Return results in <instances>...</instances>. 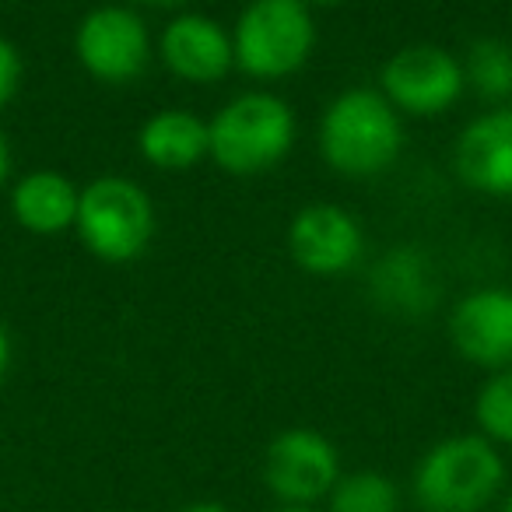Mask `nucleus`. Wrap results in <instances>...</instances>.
<instances>
[{
  "mask_svg": "<svg viewBox=\"0 0 512 512\" xmlns=\"http://www.w3.org/2000/svg\"><path fill=\"white\" fill-rule=\"evenodd\" d=\"M404 151L400 113L376 88H348L320 120V155L348 179H369L386 172Z\"/></svg>",
  "mask_w": 512,
  "mask_h": 512,
  "instance_id": "obj_1",
  "label": "nucleus"
},
{
  "mask_svg": "<svg viewBox=\"0 0 512 512\" xmlns=\"http://www.w3.org/2000/svg\"><path fill=\"white\" fill-rule=\"evenodd\" d=\"M502 488L505 460L481 432L439 439L411 474V495L421 512H484Z\"/></svg>",
  "mask_w": 512,
  "mask_h": 512,
  "instance_id": "obj_2",
  "label": "nucleus"
},
{
  "mask_svg": "<svg viewBox=\"0 0 512 512\" xmlns=\"http://www.w3.org/2000/svg\"><path fill=\"white\" fill-rule=\"evenodd\" d=\"M211 148L218 169L228 176H260L278 169L295 148L299 120L295 109L274 92H242L218 109L207 123Z\"/></svg>",
  "mask_w": 512,
  "mask_h": 512,
  "instance_id": "obj_3",
  "label": "nucleus"
},
{
  "mask_svg": "<svg viewBox=\"0 0 512 512\" xmlns=\"http://www.w3.org/2000/svg\"><path fill=\"white\" fill-rule=\"evenodd\" d=\"M316 22L302 0H249L232 29L235 67L256 81L302 71L313 57Z\"/></svg>",
  "mask_w": 512,
  "mask_h": 512,
  "instance_id": "obj_4",
  "label": "nucleus"
},
{
  "mask_svg": "<svg viewBox=\"0 0 512 512\" xmlns=\"http://www.w3.org/2000/svg\"><path fill=\"white\" fill-rule=\"evenodd\" d=\"M74 232L95 260L130 264L151 246L155 204L134 179L99 176L81 190Z\"/></svg>",
  "mask_w": 512,
  "mask_h": 512,
  "instance_id": "obj_5",
  "label": "nucleus"
},
{
  "mask_svg": "<svg viewBox=\"0 0 512 512\" xmlns=\"http://www.w3.org/2000/svg\"><path fill=\"white\" fill-rule=\"evenodd\" d=\"M379 92L397 113L442 116L467 92L463 64L435 43H411L397 50L379 71Z\"/></svg>",
  "mask_w": 512,
  "mask_h": 512,
  "instance_id": "obj_6",
  "label": "nucleus"
},
{
  "mask_svg": "<svg viewBox=\"0 0 512 512\" xmlns=\"http://www.w3.org/2000/svg\"><path fill=\"white\" fill-rule=\"evenodd\" d=\"M74 57L102 85H130L151 64L148 25L120 4L88 11L74 32Z\"/></svg>",
  "mask_w": 512,
  "mask_h": 512,
  "instance_id": "obj_7",
  "label": "nucleus"
},
{
  "mask_svg": "<svg viewBox=\"0 0 512 512\" xmlns=\"http://www.w3.org/2000/svg\"><path fill=\"white\" fill-rule=\"evenodd\" d=\"M341 474V453L316 428H285L264 453V484L281 505L327 502Z\"/></svg>",
  "mask_w": 512,
  "mask_h": 512,
  "instance_id": "obj_8",
  "label": "nucleus"
},
{
  "mask_svg": "<svg viewBox=\"0 0 512 512\" xmlns=\"http://www.w3.org/2000/svg\"><path fill=\"white\" fill-rule=\"evenodd\" d=\"M288 253L313 278H337L362 260V225L337 204H309L288 225Z\"/></svg>",
  "mask_w": 512,
  "mask_h": 512,
  "instance_id": "obj_9",
  "label": "nucleus"
},
{
  "mask_svg": "<svg viewBox=\"0 0 512 512\" xmlns=\"http://www.w3.org/2000/svg\"><path fill=\"white\" fill-rule=\"evenodd\" d=\"M453 169L467 190L491 200H512V106L474 116L460 130Z\"/></svg>",
  "mask_w": 512,
  "mask_h": 512,
  "instance_id": "obj_10",
  "label": "nucleus"
},
{
  "mask_svg": "<svg viewBox=\"0 0 512 512\" xmlns=\"http://www.w3.org/2000/svg\"><path fill=\"white\" fill-rule=\"evenodd\" d=\"M449 341L470 365L488 372L512 369V292L477 288L456 302Z\"/></svg>",
  "mask_w": 512,
  "mask_h": 512,
  "instance_id": "obj_11",
  "label": "nucleus"
},
{
  "mask_svg": "<svg viewBox=\"0 0 512 512\" xmlns=\"http://www.w3.org/2000/svg\"><path fill=\"white\" fill-rule=\"evenodd\" d=\"M158 57L165 71L186 85H218L235 67V50L228 29L211 15L186 11L176 15L158 36Z\"/></svg>",
  "mask_w": 512,
  "mask_h": 512,
  "instance_id": "obj_12",
  "label": "nucleus"
},
{
  "mask_svg": "<svg viewBox=\"0 0 512 512\" xmlns=\"http://www.w3.org/2000/svg\"><path fill=\"white\" fill-rule=\"evenodd\" d=\"M369 295L383 313L418 320L439 302V278L432 256L421 246H393L369 271Z\"/></svg>",
  "mask_w": 512,
  "mask_h": 512,
  "instance_id": "obj_13",
  "label": "nucleus"
},
{
  "mask_svg": "<svg viewBox=\"0 0 512 512\" xmlns=\"http://www.w3.org/2000/svg\"><path fill=\"white\" fill-rule=\"evenodd\" d=\"M81 190L53 169H36L22 176L11 190V214L32 235L71 232L78 221Z\"/></svg>",
  "mask_w": 512,
  "mask_h": 512,
  "instance_id": "obj_14",
  "label": "nucleus"
},
{
  "mask_svg": "<svg viewBox=\"0 0 512 512\" xmlns=\"http://www.w3.org/2000/svg\"><path fill=\"white\" fill-rule=\"evenodd\" d=\"M211 148L207 123L190 109H162L148 116L137 130V151L148 165L162 172H186Z\"/></svg>",
  "mask_w": 512,
  "mask_h": 512,
  "instance_id": "obj_15",
  "label": "nucleus"
},
{
  "mask_svg": "<svg viewBox=\"0 0 512 512\" xmlns=\"http://www.w3.org/2000/svg\"><path fill=\"white\" fill-rule=\"evenodd\" d=\"M404 495L383 470H351L341 474L327 495V512H400Z\"/></svg>",
  "mask_w": 512,
  "mask_h": 512,
  "instance_id": "obj_16",
  "label": "nucleus"
},
{
  "mask_svg": "<svg viewBox=\"0 0 512 512\" xmlns=\"http://www.w3.org/2000/svg\"><path fill=\"white\" fill-rule=\"evenodd\" d=\"M463 78L481 99L505 102L512 99V46L502 39H477L463 60Z\"/></svg>",
  "mask_w": 512,
  "mask_h": 512,
  "instance_id": "obj_17",
  "label": "nucleus"
},
{
  "mask_svg": "<svg viewBox=\"0 0 512 512\" xmlns=\"http://www.w3.org/2000/svg\"><path fill=\"white\" fill-rule=\"evenodd\" d=\"M477 432L495 446H512V369L491 372L474 397Z\"/></svg>",
  "mask_w": 512,
  "mask_h": 512,
  "instance_id": "obj_18",
  "label": "nucleus"
},
{
  "mask_svg": "<svg viewBox=\"0 0 512 512\" xmlns=\"http://www.w3.org/2000/svg\"><path fill=\"white\" fill-rule=\"evenodd\" d=\"M22 85V53L11 39L0 36V109L8 106Z\"/></svg>",
  "mask_w": 512,
  "mask_h": 512,
  "instance_id": "obj_19",
  "label": "nucleus"
},
{
  "mask_svg": "<svg viewBox=\"0 0 512 512\" xmlns=\"http://www.w3.org/2000/svg\"><path fill=\"white\" fill-rule=\"evenodd\" d=\"M8 176H11V144L8 137L0 134V186L8 183Z\"/></svg>",
  "mask_w": 512,
  "mask_h": 512,
  "instance_id": "obj_20",
  "label": "nucleus"
},
{
  "mask_svg": "<svg viewBox=\"0 0 512 512\" xmlns=\"http://www.w3.org/2000/svg\"><path fill=\"white\" fill-rule=\"evenodd\" d=\"M8 369H11V337L4 330V323H0V379H4Z\"/></svg>",
  "mask_w": 512,
  "mask_h": 512,
  "instance_id": "obj_21",
  "label": "nucleus"
},
{
  "mask_svg": "<svg viewBox=\"0 0 512 512\" xmlns=\"http://www.w3.org/2000/svg\"><path fill=\"white\" fill-rule=\"evenodd\" d=\"M179 512H232V509H225V505H218V502H193Z\"/></svg>",
  "mask_w": 512,
  "mask_h": 512,
  "instance_id": "obj_22",
  "label": "nucleus"
},
{
  "mask_svg": "<svg viewBox=\"0 0 512 512\" xmlns=\"http://www.w3.org/2000/svg\"><path fill=\"white\" fill-rule=\"evenodd\" d=\"M137 4H148V8H179L186 0H137Z\"/></svg>",
  "mask_w": 512,
  "mask_h": 512,
  "instance_id": "obj_23",
  "label": "nucleus"
},
{
  "mask_svg": "<svg viewBox=\"0 0 512 512\" xmlns=\"http://www.w3.org/2000/svg\"><path fill=\"white\" fill-rule=\"evenodd\" d=\"M309 11H316V8H337V4H344V0H302Z\"/></svg>",
  "mask_w": 512,
  "mask_h": 512,
  "instance_id": "obj_24",
  "label": "nucleus"
},
{
  "mask_svg": "<svg viewBox=\"0 0 512 512\" xmlns=\"http://www.w3.org/2000/svg\"><path fill=\"white\" fill-rule=\"evenodd\" d=\"M274 512H316L313 505H278Z\"/></svg>",
  "mask_w": 512,
  "mask_h": 512,
  "instance_id": "obj_25",
  "label": "nucleus"
},
{
  "mask_svg": "<svg viewBox=\"0 0 512 512\" xmlns=\"http://www.w3.org/2000/svg\"><path fill=\"white\" fill-rule=\"evenodd\" d=\"M498 512H512V491L502 498V505H498Z\"/></svg>",
  "mask_w": 512,
  "mask_h": 512,
  "instance_id": "obj_26",
  "label": "nucleus"
}]
</instances>
